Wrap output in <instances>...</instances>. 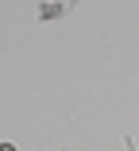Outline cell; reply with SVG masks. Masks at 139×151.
I'll use <instances>...</instances> for the list:
<instances>
[{
  "mask_svg": "<svg viewBox=\"0 0 139 151\" xmlns=\"http://www.w3.org/2000/svg\"><path fill=\"white\" fill-rule=\"evenodd\" d=\"M0 151H16V147H12V143H0Z\"/></svg>",
  "mask_w": 139,
  "mask_h": 151,
  "instance_id": "7a4b0ae2",
  "label": "cell"
},
{
  "mask_svg": "<svg viewBox=\"0 0 139 151\" xmlns=\"http://www.w3.org/2000/svg\"><path fill=\"white\" fill-rule=\"evenodd\" d=\"M66 8H73V0H46V4L39 8V16H43V19H58Z\"/></svg>",
  "mask_w": 139,
  "mask_h": 151,
  "instance_id": "6da1fadb",
  "label": "cell"
}]
</instances>
